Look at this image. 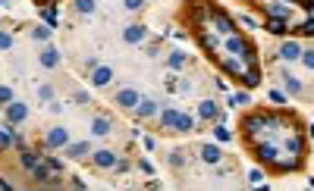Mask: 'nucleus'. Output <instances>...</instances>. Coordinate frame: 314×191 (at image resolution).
I'll return each mask as SVG.
<instances>
[{"instance_id":"6","label":"nucleus","mask_w":314,"mask_h":191,"mask_svg":"<svg viewBox=\"0 0 314 191\" xmlns=\"http://www.w3.org/2000/svg\"><path fill=\"white\" fill-rule=\"evenodd\" d=\"M120 35H123V41H126V44H132V47H135V44H141L145 38H148V25H141V22H126Z\"/></svg>"},{"instance_id":"18","label":"nucleus","mask_w":314,"mask_h":191,"mask_svg":"<svg viewBox=\"0 0 314 191\" xmlns=\"http://www.w3.org/2000/svg\"><path fill=\"white\" fill-rule=\"evenodd\" d=\"M264 28H267L270 35H276V38H286L292 25L286 22V19H267V22H264Z\"/></svg>"},{"instance_id":"50","label":"nucleus","mask_w":314,"mask_h":191,"mask_svg":"<svg viewBox=\"0 0 314 191\" xmlns=\"http://www.w3.org/2000/svg\"><path fill=\"white\" fill-rule=\"evenodd\" d=\"M7 4H10V0H0V7H7Z\"/></svg>"},{"instance_id":"45","label":"nucleus","mask_w":314,"mask_h":191,"mask_svg":"<svg viewBox=\"0 0 314 191\" xmlns=\"http://www.w3.org/2000/svg\"><path fill=\"white\" fill-rule=\"evenodd\" d=\"M179 91H182V94H189V91H192V82H189V79H182V82H179Z\"/></svg>"},{"instance_id":"16","label":"nucleus","mask_w":314,"mask_h":191,"mask_svg":"<svg viewBox=\"0 0 314 191\" xmlns=\"http://www.w3.org/2000/svg\"><path fill=\"white\" fill-rule=\"evenodd\" d=\"M63 150H66L69 160H82V157H88V150H95V147H91L88 141H76V144H66Z\"/></svg>"},{"instance_id":"11","label":"nucleus","mask_w":314,"mask_h":191,"mask_svg":"<svg viewBox=\"0 0 314 191\" xmlns=\"http://www.w3.org/2000/svg\"><path fill=\"white\" fill-rule=\"evenodd\" d=\"M302 50H305V47H302L299 41H283V44H280V60H283V63H299V60H302Z\"/></svg>"},{"instance_id":"48","label":"nucleus","mask_w":314,"mask_h":191,"mask_svg":"<svg viewBox=\"0 0 314 191\" xmlns=\"http://www.w3.org/2000/svg\"><path fill=\"white\" fill-rule=\"evenodd\" d=\"M308 135H311V138H314V122H311V125H308Z\"/></svg>"},{"instance_id":"23","label":"nucleus","mask_w":314,"mask_h":191,"mask_svg":"<svg viewBox=\"0 0 314 191\" xmlns=\"http://www.w3.org/2000/svg\"><path fill=\"white\" fill-rule=\"evenodd\" d=\"M192 129H195V116H192V113H179V116H176V129H173V132L186 135V132H192Z\"/></svg>"},{"instance_id":"17","label":"nucleus","mask_w":314,"mask_h":191,"mask_svg":"<svg viewBox=\"0 0 314 191\" xmlns=\"http://www.w3.org/2000/svg\"><path fill=\"white\" fill-rule=\"evenodd\" d=\"M198 116L205 119V122H214V119H220V110H217L214 101H201L198 104Z\"/></svg>"},{"instance_id":"49","label":"nucleus","mask_w":314,"mask_h":191,"mask_svg":"<svg viewBox=\"0 0 314 191\" xmlns=\"http://www.w3.org/2000/svg\"><path fill=\"white\" fill-rule=\"evenodd\" d=\"M286 4H292V7H295V4H302V0H286Z\"/></svg>"},{"instance_id":"12","label":"nucleus","mask_w":314,"mask_h":191,"mask_svg":"<svg viewBox=\"0 0 314 191\" xmlns=\"http://www.w3.org/2000/svg\"><path fill=\"white\" fill-rule=\"evenodd\" d=\"M60 60H63L60 47H44V50L38 53V63H41L44 69H57V66H60Z\"/></svg>"},{"instance_id":"14","label":"nucleus","mask_w":314,"mask_h":191,"mask_svg":"<svg viewBox=\"0 0 314 191\" xmlns=\"http://www.w3.org/2000/svg\"><path fill=\"white\" fill-rule=\"evenodd\" d=\"M110 132H113V122H110L107 116H95V119H91V135H95V138H104V135H110Z\"/></svg>"},{"instance_id":"46","label":"nucleus","mask_w":314,"mask_h":191,"mask_svg":"<svg viewBox=\"0 0 314 191\" xmlns=\"http://www.w3.org/2000/svg\"><path fill=\"white\" fill-rule=\"evenodd\" d=\"M76 104H88V94L85 91H76Z\"/></svg>"},{"instance_id":"34","label":"nucleus","mask_w":314,"mask_h":191,"mask_svg":"<svg viewBox=\"0 0 314 191\" xmlns=\"http://www.w3.org/2000/svg\"><path fill=\"white\" fill-rule=\"evenodd\" d=\"M145 4H148V0H123V7H126L129 13H138V10H141Z\"/></svg>"},{"instance_id":"30","label":"nucleus","mask_w":314,"mask_h":191,"mask_svg":"<svg viewBox=\"0 0 314 191\" xmlns=\"http://www.w3.org/2000/svg\"><path fill=\"white\" fill-rule=\"evenodd\" d=\"M41 19H44V25H50V28H57V10H41Z\"/></svg>"},{"instance_id":"31","label":"nucleus","mask_w":314,"mask_h":191,"mask_svg":"<svg viewBox=\"0 0 314 191\" xmlns=\"http://www.w3.org/2000/svg\"><path fill=\"white\" fill-rule=\"evenodd\" d=\"M248 101H251V98H248V91H236L233 98H230V104H233V107H245Z\"/></svg>"},{"instance_id":"1","label":"nucleus","mask_w":314,"mask_h":191,"mask_svg":"<svg viewBox=\"0 0 314 191\" xmlns=\"http://www.w3.org/2000/svg\"><path fill=\"white\" fill-rule=\"evenodd\" d=\"M223 47L236 56V60H242L245 66H258V50H254V44L248 41V38H242V35H226V41H223Z\"/></svg>"},{"instance_id":"44","label":"nucleus","mask_w":314,"mask_h":191,"mask_svg":"<svg viewBox=\"0 0 314 191\" xmlns=\"http://www.w3.org/2000/svg\"><path fill=\"white\" fill-rule=\"evenodd\" d=\"M248 179H251V182L258 185V182H261V179H264V173H261V169H251V173H248Z\"/></svg>"},{"instance_id":"8","label":"nucleus","mask_w":314,"mask_h":191,"mask_svg":"<svg viewBox=\"0 0 314 191\" xmlns=\"http://www.w3.org/2000/svg\"><path fill=\"white\" fill-rule=\"evenodd\" d=\"M261 10H264V16L267 19H292V4H264L261 0Z\"/></svg>"},{"instance_id":"7","label":"nucleus","mask_w":314,"mask_h":191,"mask_svg":"<svg viewBox=\"0 0 314 191\" xmlns=\"http://www.w3.org/2000/svg\"><path fill=\"white\" fill-rule=\"evenodd\" d=\"M138 101H141V98H138V91H135V88H120V91L113 94V104H117L120 110H135V107H138Z\"/></svg>"},{"instance_id":"28","label":"nucleus","mask_w":314,"mask_h":191,"mask_svg":"<svg viewBox=\"0 0 314 191\" xmlns=\"http://www.w3.org/2000/svg\"><path fill=\"white\" fill-rule=\"evenodd\" d=\"M50 31H53L50 25H35V28H32V41H38V44H44L47 38H50Z\"/></svg>"},{"instance_id":"37","label":"nucleus","mask_w":314,"mask_h":191,"mask_svg":"<svg viewBox=\"0 0 314 191\" xmlns=\"http://www.w3.org/2000/svg\"><path fill=\"white\" fill-rule=\"evenodd\" d=\"M44 163L50 166V173H63V160H57V157H47Z\"/></svg>"},{"instance_id":"41","label":"nucleus","mask_w":314,"mask_h":191,"mask_svg":"<svg viewBox=\"0 0 314 191\" xmlns=\"http://www.w3.org/2000/svg\"><path fill=\"white\" fill-rule=\"evenodd\" d=\"M214 138H217V141H230V132L217 125V129H214Z\"/></svg>"},{"instance_id":"47","label":"nucleus","mask_w":314,"mask_h":191,"mask_svg":"<svg viewBox=\"0 0 314 191\" xmlns=\"http://www.w3.org/2000/svg\"><path fill=\"white\" fill-rule=\"evenodd\" d=\"M302 7H305V10H308L311 16H314V0H302Z\"/></svg>"},{"instance_id":"24","label":"nucleus","mask_w":314,"mask_h":191,"mask_svg":"<svg viewBox=\"0 0 314 191\" xmlns=\"http://www.w3.org/2000/svg\"><path fill=\"white\" fill-rule=\"evenodd\" d=\"M176 116H179V110H173V107H167V110H160V129H167V132H173V129H176Z\"/></svg>"},{"instance_id":"19","label":"nucleus","mask_w":314,"mask_h":191,"mask_svg":"<svg viewBox=\"0 0 314 191\" xmlns=\"http://www.w3.org/2000/svg\"><path fill=\"white\" fill-rule=\"evenodd\" d=\"M201 160L211 163V166H217L220 160H223V150H220L217 144H205V147H201Z\"/></svg>"},{"instance_id":"4","label":"nucleus","mask_w":314,"mask_h":191,"mask_svg":"<svg viewBox=\"0 0 314 191\" xmlns=\"http://www.w3.org/2000/svg\"><path fill=\"white\" fill-rule=\"evenodd\" d=\"M283 147H286V154H295V157H305V154H308V144H305V135H302L299 129H289V135H286Z\"/></svg>"},{"instance_id":"9","label":"nucleus","mask_w":314,"mask_h":191,"mask_svg":"<svg viewBox=\"0 0 314 191\" xmlns=\"http://www.w3.org/2000/svg\"><path fill=\"white\" fill-rule=\"evenodd\" d=\"M254 157H258V160H261L264 166H273V160H276V157H280V147H276L273 141H267V144L261 141V144H258V147H254Z\"/></svg>"},{"instance_id":"20","label":"nucleus","mask_w":314,"mask_h":191,"mask_svg":"<svg viewBox=\"0 0 314 191\" xmlns=\"http://www.w3.org/2000/svg\"><path fill=\"white\" fill-rule=\"evenodd\" d=\"M239 82H242L245 88H258V85H261V66H248Z\"/></svg>"},{"instance_id":"5","label":"nucleus","mask_w":314,"mask_h":191,"mask_svg":"<svg viewBox=\"0 0 314 191\" xmlns=\"http://www.w3.org/2000/svg\"><path fill=\"white\" fill-rule=\"evenodd\" d=\"M117 150H110V147H95L91 150V163H95V169H113L117 166Z\"/></svg>"},{"instance_id":"42","label":"nucleus","mask_w":314,"mask_h":191,"mask_svg":"<svg viewBox=\"0 0 314 191\" xmlns=\"http://www.w3.org/2000/svg\"><path fill=\"white\" fill-rule=\"evenodd\" d=\"M129 169H132V166H129L126 160H117V166H113V173H129Z\"/></svg>"},{"instance_id":"35","label":"nucleus","mask_w":314,"mask_h":191,"mask_svg":"<svg viewBox=\"0 0 314 191\" xmlns=\"http://www.w3.org/2000/svg\"><path fill=\"white\" fill-rule=\"evenodd\" d=\"M38 101H53V88L50 85H38Z\"/></svg>"},{"instance_id":"29","label":"nucleus","mask_w":314,"mask_h":191,"mask_svg":"<svg viewBox=\"0 0 314 191\" xmlns=\"http://www.w3.org/2000/svg\"><path fill=\"white\" fill-rule=\"evenodd\" d=\"M292 31H295V35H308V38H314V16L305 19V22H299V25H292Z\"/></svg>"},{"instance_id":"13","label":"nucleus","mask_w":314,"mask_h":191,"mask_svg":"<svg viewBox=\"0 0 314 191\" xmlns=\"http://www.w3.org/2000/svg\"><path fill=\"white\" fill-rule=\"evenodd\" d=\"M110 82H113V69H110V66L91 69V85H95V88H107Z\"/></svg>"},{"instance_id":"39","label":"nucleus","mask_w":314,"mask_h":191,"mask_svg":"<svg viewBox=\"0 0 314 191\" xmlns=\"http://www.w3.org/2000/svg\"><path fill=\"white\" fill-rule=\"evenodd\" d=\"M13 147V135H7V132H0V150H10Z\"/></svg>"},{"instance_id":"40","label":"nucleus","mask_w":314,"mask_h":191,"mask_svg":"<svg viewBox=\"0 0 314 191\" xmlns=\"http://www.w3.org/2000/svg\"><path fill=\"white\" fill-rule=\"evenodd\" d=\"M270 101H273L276 107H283V104H286V94H283V91H270Z\"/></svg>"},{"instance_id":"25","label":"nucleus","mask_w":314,"mask_h":191,"mask_svg":"<svg viewBox=\"0 0 314 191\" xmlns=\"http://www.w3.org/2000/svg\"><path fill=\"white\" fill-rule=\"evenodd\" d=\"M186 60H189V53L186 50H170V56H167V69H179V66H186Z\"/></svg>"},{"instance_id":"15","label":"nucleus","mask_w":314,"mask_h":191,"mask_svg":"<svg viewBox=\"0 0 314 191\" xmlns=\"http://www.w3.org/2000/svg\"><path fill=\"white\" fill-rule=\"evenodd\" d=\"M138 119H151V116H157V101H148V98H141L138 101V107L132 110Z\"/></svg>"},{"instance_id":"32","label":"nucleus","mask_w":314,"mask_h":191,"mask_svg":"<svg viewBox=\"0 0 314 191\" xmlns=\"http://www.w3.org/2000/svg\"><path fill=\"white\" fill-rule=\"evenodd\" d=\"M308 72H314V50H302V60H299Z\"/></svg>"},{"instance_id":"36","label":"nucleus","mask_w":314,"mask_h":191,"mask_svg":"<svg viewBox=\"0 0 314 191\" xmlns=\"http://www.w3.org/2000/svg\"><path fill=\"white\" fill-rule=\"evenodd\" d=\"M170 166H186V154H182V150H173V154H170Z\"/></svg>"},{"instance_id":"3","label":"nucleus","mask_w":314,"mask_h":191,"mask_svg":"<svg viewBox=\"0 0 314 191\" xmlns=\"http://www.w3.org/2000/svg\"><path fill=\"white\" fill-rule=\"evenodd\" d=\"M4 119H7V125H22L28 119V107L22 101H10L4 107Z\"/></svg>"},{"instance_id":"2","label":"nucleus","mask_w":314,"mask_h":191,"mask_svg":"<svg viewBox=\"0 0 314 191\" xmlns=\"http://www.w3.org/2000/svg\"><path fill=\"white\" fill-rule=\"evenodd\" d=\"M211 25H214V28H217L220 35H223V38L236 31V22H233V16H230L226 10H220V7H214V4H211Z\"/></svg>"},{"instance_id":"33","label":"nucleus","mask_w":314,"mask_h":191,"mask_svg":"<svg viewBox=\"0 0 314 191\" xmlns=\"http://www.w3.org/2000/svg\"><path fill=\"white\" fill-rule=\"evenodd\" d=\"M10 101H16V94H13V88H7V85H0V104H10Z\"/></svg>"},{"instance_id":"38","label":"nucleus","mask_w":314,"mask_h":191,"mask_svg":"<svg viewBox=\"0 0 314 191\" xmlns=\"http://www.w3.org/2000/svg\"><path fill=\"white\" fill-rule=\"evenodd\" d=\"M10 47H13V35L0 31V50H10Z\"/></svg>"},{"instance_id":"27","label":"nucleus","mask_w":314,"mask_h":191,"mask_svg":"<svg viewBox=\"0 0 314 191\" xmlns=\"http://www.w3.org/2000/svg\"><path fill=\"white\" fill-rule=\"evenodd\" d=\"M32 179H35V182H50V166H47V163L41 160L38 166L32 169Z\"/></svg>"},{"instance_id":"22","label":"nucleus","mask_w":314,"mask_h":191,"mask_svg":"<svg viewBox=\"0 0 314 191\" xmlns=\"http://www.w3.org/2000/svg\"><path fill=\"white\" fill-rule=\"evenodd\" d=\"M19 163H22V166L28 169V173H32V169L41 163V154H38V150H28V147H22V150H19Z\"/></svg>"},{"instance_id":"43","label":"nucleus","mask_w":314,"mask_h":191,"mask_svg":"<svg viewBox=\"0 0 314 191\" xmlns=\"http://www.w3.org/2000/svg\"><path fill=\"white\" fill-rule=\"evenodd\" d=\"M138 169H141V173H148V176H151V173H154V166H151V163H148V160H138Z\"/></svg>"},{"instance_id":"26","label":"nucleus","mask_w":314,"mask_h":191,"mask_svg":"<svg viewBox=\"0 0 314 191\" xmlns=\"http://www.w3.org/2000/svg\"><path fill=\"white\" fill-rule=\"evenodd\" d=\"M72 10H76L79 16H91L98 10V0H76V4H72Z\"/></svg>"},{"instance_id":"21","label":"nucleus","mask_w":314,"mask_h":191,"mask_svg":"<svg viewBox=\"0 0 314 191\" xmlns=\"http://www.w3.org/2000/svg\"><path fill=\"white\" fill-rule=\"evenodd\" d=\"M280 75H283V88H286V94H292V98H299V94H302V82L295 79V75H289V69H283Z\"/></svg>"},{"instance_id":"10","label":"nucleus","mask_w":314,"mask_h":191,"mask_svg":"<svg viewBox=\"0 0 314 191\" xmlns=\"http://www.w3.org/2000/svg\"><path fill=\"white\" fill-rule=\"evenodd\" d=\"M44 144L53 147V150H57V147H66V144H69V132H66L63 125H53L47 135H44Z\"/></svg>"}]
</instances>
